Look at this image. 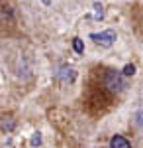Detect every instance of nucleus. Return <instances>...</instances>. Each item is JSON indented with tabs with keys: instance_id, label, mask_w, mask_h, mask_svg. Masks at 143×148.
<instances>
[{
	"instance_id": "nucleus-1",
	"label": "nucleus",
	"mask_w": 143,
	"mask_h": 148,
	"mask_svg": "<svg viewBox=\"0 0 143 148\" xmlns=\"http://www.w3.org/2000/svg\"><path fill=\"white\" fill-rule=\"evenodd\" d=\"M104 85H106L110 91H123L125 81L121 77V73H118V71H108L106 77H104Z\"/></svg>"
},
{
	"instance_id": "nucleus-2",
	"label": "nucleus",
	"mask_w": 143,
	"mask_h": 148,
	"mask_svg": "<svg viewBox=\"0 0 143 148\" xmlns=\"http://www.w3.org/2000/svg\"><path fill=\"white\" fill-rule=\"evenodd\" d=\"M90 40H94V44H98L102 47H110L116 42V32L106 30V32H100V34H90Z\"/></svg>"
},
{
	"instance_id": "nucleus-3",
	"label": "nucleus",
	"mask_w": 143,
	"mask_h": 148,
	"mask_svg": "<svg viewBox=\"0 0 143 148\" xmlns=\"http://www.w3.org/2000/svg\"><path fill=\"white\" fill-rule=\"evenodd\" d=\"M110 148H132V144L123 136L116 134V136H112V140H110Z\"/></svg>"
},
{
	"instance_id": "nucleus-4",
	"label": "nucleus",
	"mask_w": 143,
	"mask_h": 148,
	"mask_svg": "<svg viewBox=\"0 0 143 148\" xmlns=\"http://www.w3.org/2000/svg\"><path fill=\"white\" fill-rule=\"evenodd\" d=\"M14 126H16V121H14L12 116H2V119H0V128H2V130L10 132V130H14Z\"/></svg>"
},
{
	"instance_id": "nucleus-5",
	"label": "nucleus",
	"mask_w": 143,
	"mask_h": 148,
	"mask_svg": "<svg viewBox=\"0 0 143 148\" xmlns=\"http://www.w3.org/2000/svg\"><path fill=\"white\" fill-rule=\"evenodd\" d=\"M59 79H63V81H73V79H75V71H73V69L63 67L61 71H59Z\"/></svg>"
},
{
	"instance_id": "nucleus-6",
	"label": "nucleus",
	"mask_w": 143,
	"mask_h": 148,
	"mask_svg": "<svg viewBox=\"0 0 143 148\" xmlns=\"http://www.w3.org/2000/svg\"><path fill=\"white\" fill-rule=\"evenodd\" d=\"M94 18H96V20L104 18V6H102L100 2H96V4H94Z\"/></svg>"
},
{
	"instance_id": "nucleus-7",
	"label": "nucleus",
	"mask_w": 143,
	"mask_h": 148,
	"mask_svg": "<svg viewBox=\"0 0 143 148\" xmlns=\"http://www.w3.org/2000/svg\"><path fill=\"white\" fill-rule=\"evenodd\" d=\"M73 47H75L77 53H82V51H84V44H82V40H80V38H75V40H73Z\"/></svg>"
},
{
	"instance_id": "nucleus-8",
	"label": "nucleus",
	"mask_w": 143,
	"mask_h": 148,
	"mask_svg": "<svg viewBox=\"0 0 143 148\" xmlns=\"http://www.w3.org/2000/svg\"><path fill=\"white\" fill-rule=\"evenodd\" d=\"M133 73H135V65H132V63H127V65L123 67V75H127V77H132Z\"/></svg>"
},
{
	"instance_id": "nucleus-9",
	"label": "nucleus",
	"mask_w": 143,
	"mask_h": 148,
	"mask_svg": "<svg viewBox=\"0 0 143 148\" xmlns=\"http://www.w3.org/2000/svg\"><path fill=\"white\" fill-rule=\"evenodd\" d=\"M41 144V134L39 132H33V136H32V146H39Z\"/></svg>"
},
{
	"instance_id": "nucleus-10",
	"label": "nucleus",
	"mask_w": 143,
	"mask_h": 148,
	"mask_svg": "<svg viewBox=\"0 0 143 148\" xmlns=\"http://www.w3.org/2000/svg\"><path fill=\"white\" fill-rule=\"evenodd\" d=\"M135 123H137V125L143 128V111H139V113L135 114Z\"/></svg>"
},
{
	"instance_id": "nucleus-11",
	"label": "nucleus",
	"mask_w": 143,
	"mask_h": 148,
	"mask_svg": "<svg viewBox=\"0 0 143 148\" xmlns=\"http://www.w3.org/2000/svg\"><path fill=\"white\" fill-rule=\"evenodd\" d=\"M43 2H45V4H49V0H43Z\"/></svg>"
}]
</instances>
